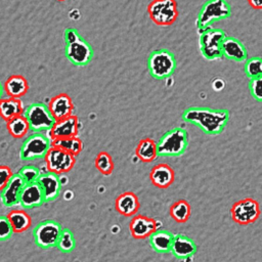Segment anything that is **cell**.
<instances>
[{
  "mask_svg": "<svg viewBox=\"0 0 262 262\" xmlns=\"http://www.w3.org/2000/svg\"><path fill=\"white\" fill-rule=\"evenodd\" d=\"M129 229L134 238L143 239L147 238L155 230H157L158 225L155 219L144 215L135 214L129 224Z\"/></svg>",
  "mask_w": 262,
  "mask_h": 262,
  "instance_id": "obj_16",
  "label": "cell"
},
{
  "mask_svg": "<svg viewBox=\"0 0 262 262\" xmlns=\"http://www.w3.org/2000/svg\"><path fill=\"white\" fill-rule=\"evenodd\" d=\"M230 212L233 221L241 225H247L255 222L261 214L259 203L252 198H246L237 201L232 205Z\"/></svg>",
  "mask_w": 262,
  "mask_h": 262,
  "instance_id": "obj_11",
  "label": "cell"
},
{
  "mask_svg": "<svg viewBox=\"0 0 262 262\" xmlns=\"http://www.w3.org/2000/svg\"><path fill=\"white\" fill-rule=\"evenodd\" d=\"M44 159L48 171L57 175L71 171L76 163L75 156L53 145L48 149Z\"/></svg>",
  "mask_w": 262,
  "mask_h": 262,
  "instance_id": "obj_10",
  "label": "cell"
},
{
  "mask_svg": "<svg viewBox=\"0 0 262 262\" xmlns=\"http://www.w3.org/2000/svg\"><path fill=\"white\" fill-rule=\"evenodd\" d=\"M11 176H12V171L10 170V168L8 166L1 165L0 166V189L7 184Z\"/></svg>",
  "mask_w": 262,
  "mask_h": 262,
  "instance_id": "obj_37",
  "label": "cell"
},
{
  "mask_svg": "<svg viewBox=\"0 0 262 262\" xmlns=\"http://www.w3.org/2000/svg\"><path fill=\"white\" fill-rule=\"evenodd\" d=\"M3 93H4V89H3V85L1 84V82H0V99L2 98V96H3Z\"/></svg>",
  "mask_w": 262,
  "mask_h": 262,
  "instance_id": "obj_41",
  "label": "cell"
},
{
  "mask_svg": "<svg viewBox=\"0 0 262 262\" xmlns=\"http://www.w3.org/2000/svg\"><path fill=\"white\" fill-rule=\"evenodd\" d=\"M225 86V83H224V80L221 79V78H215L212 82V87L216 90V91H220L224 88Z\"/></svg>",
  "mask_w": 262,
  "mask_h": 262,
  "instance_id": "obj_39",
  "label": "cell"
},
{
  "mask_svg": "<svg viewBox=\"0 0 262 262\" xmlns=\"http://www.w3.org/2000/svg\"><path fill=\"white\" fill-rule=\"evenodd\" d=\"M221 53L227 59L245 61L248 59V52L245 45L236 38L226 36L221 44Z\"/></svg>",
  "mask_w": 262,
  "mask_h": 262,
  "instance_id": "obj_19",
  "label": "cell"
},
{
  "mask_svg": "<svg viewBox=\"0 0 262 262\" xmlns=\"http://www.w3.org/2000/svg\"><path fill=\"white\" fill-rule=\"evenodd\" d=\"M57 1H60V2H61V1H66V0H57Z\"/></svg>",
  "mask_w": 262,
  "mask_h": 262,
  "instance_id": "obj_42",
  "label": "cell"
},
{
  "mask_svg": "<svg viewBox=\"0 0 262 262\" xmlns=\"http://www.w3.org/2000/svg\"><path fill=\"white\" fill-rule=\"evenodd\" d=\"M135 155L140 161L144 163L152 162L158 157L156 141L151 138L141 139L136 146Z\"/></svg>",
  "mask_w": 262,
  "mask_h": 262,
  "instance_id": "obj_26",
  "label": "cell"
},
{
  "mask_svg": "<svg viewBox=\"0 0 262 262\" xmlns=\"http://www.w3.org/2000/svg\"><path fill=\"white\" fill-rule=\"evenodd\" d=\"M190 214H191L190 205L184 200H179L170 207V215L176 222H179V223L186 222L189 219Z\"/></svg>",
  "mask_w": 262,
  "mask_h": 262,
  "instance_id": "obj_30",
  "label": "cell"
},
{
  "mask_svg": "<svg viewBox=\"0 0 262 262\" xmlns=\"http://www.w3.org/2000/svg\"><path fill=\"white\" fill-rule=\"evenodd\" d=\"M55 247H57L61 252H66V253H69L74 250L75 238L70 229L64 228L61 230Z\"/></svg>",
  "mask_w": 262,
  "mask_h": 262,
  "instance_id": "obj_32",
  "label": "cell"
},
{
  "mask_svg": "<svg viewBox=\"0 0 262 262\" xmlns=\"http://www.w3.org/2000/svg\"><path fill=\"white\" fill-rule=\"evenodd\" d=\"M227 110H216L210 107L193 106L182 113V119L190 124L196 125L208 135L221 133L229 121Z\"/></svg>",
  "mask_w": 262,
  "mask_h": 262,
  "instance_id": "obj_1",
  "label": "cell"
},
{
  "mask_svg": "<svg viewBox=\"0 0 262 262\" xmlns=\"http://www.w3.org/2000/svg\"><path fill=\"white\" fill-rule=\"evenodd\" d=\"M37 182L42 189L45 202H52L59 196L61 188L59 175L48 171L40 174Z\"/></svg>",
  "mask_w": 262,
  "mask_h": 262,
  "instance_id": "obj_15",
  "label": "cell"
},
{
  "mask_svg": "<svg viewBox=\"0 0 262 262\" xmlns=\"http://www.w3.org/2000/svg\"><path fill=\"white\" fill-rule=\"evenodd\" d=\"M116 210L123 216H134L140 207L138 198L131 191H126L120 194L115 201Z\"/></svg>",
  "mask_w": 262,
  "mask_h": 262,
  "instance_id": "obj_22",
  "label": "cell"
},
{
  "mask_svg": "<svg viewBox=\"0 0 262 262\" xmlns=\"http://www.w3.org/2000/svg\"><path fill=\"white\" fill-rule=\"evenodd\" d=\"M200 51L207 60H216L222 56L221 44L226 34L221 29L210 28L200 34Z\"/></svg>",
  "mask_w": 262,
  "mask_h": 262,
  "instance_id": "obj_8",
  "label": "cell"
},
{
  "mask_svg": "<svg viewBox=\"0 0 262 262\" xmlns=\"http://www.w3.org/2000/svg\"><path fill=\"white\" fill-rule=\"evenodd\" d=\"M80 37H81V35H80L79 32H78L76 29H74V28H68V29L64 31V34H63V38H64L66 44L73 43V42L77 41Z\"/></svg>",
  "mask_w": 262,
  "mask_h": 262,
  "instance_id": "obj_38",
  "label": "cell"
},
{
  "mask_svg": "<svg viewBox=\"0 0 262 262\" xmlns=\"http://www.w3.org/2000/svg\"><path fill=\"white\" fill-rule=\"evenodd\" d=\"M231 15V7L226 0H208L202 6L196 17V29L200 34L210 29L217 20L228 18Z\"/></svg>",
  "mask_w": 262,
  "mask_h": 262,
  "instance_id": "obj_2",
  "label": "cell"
},
{
  "mask_svg": "<svg viewBox=\"0 0 262 262\" xmlns=\"http://www.w3.org/2000/svg\"><path fill=\"white\" fill-rule=\"evenodd\" d=\"M79 128H80V122L78 117L75 115H71L67 118L56 120L52 128L47 132H48L49 138L53 140V139L77 136L79 132Z\"/></svg>",
  "mask_w": 262,
  "mask_h": 262,
  "instance_id": "obj_13",
  "label": "cell"
},
{
  "mask_svg": "<svg viewBox=\"0 0 262 262\" xmlns=\"http://www.w3.org/2000/svg\"><path fill=\"white\" fill-rule=\"evenodd\" d=\"M249 88H250V92H251L252 96L256 100L261 101L262 100V92H261V89H262V77L250 79Z\"/></svg>",
  "mask_w": 262,
  "mask_h": 262,
  "instance_id": "obj_36",
  "label": "cell"
},
{
  "mask_svg": "<svg viewBox=\"0 0 262 262\" xmlns=\"http://www.w3.org/2000/svg\"><path fill=\"white\" fill-rule=\"evenodd\" d=\"M248 3L253 7L254 9H261L262 8V1L261 0H248Z\"/></svg>",
  "mask_w": 262,
  "mask_h": 262,
  "instance_id": "obj_40",
  "label": "cell"
},
{
  "mask_svg": "<svg viewBox=\"0 0 262 262\" xmlns=\"http://www.w3.org/2000/svg\"><path fill=\"white\" fill-rule=\"evenodd\" d=\"M95 167L101 174L111 175L114 170V162L110 154L106 151L99 152L95 159Z\"/></svg>",
  "mask_w": 262,
  "mask_h": 262,
  "instance_id": "obj_31",
  "label": "cell"
},
{
  "mask_svg": "<svg viewBox=\"0 0 262 262\" xmlns=\"http://www.w3.org/2000/svg\"><path fill=\"white\" fill-rule=\"evenodd\" d=\"M6 127L10 135H12L15 138H21L25 135H27L30 131L29 123L27 119L24 117V115L13 117L6 121Z\"/></svg>",
  "mask_w": 262,
  "mask_h": 262,
  "instance_id": "obj_28",
  "label": "cell"
},
{
  "mask_svg": "<svg viewBox=\"0 0 262 262\" xmlns=\"http://www.w3.org/2000/svg\"><path fill=\"white\" fill-rule=\"evenodd\" d=\"M25 181L18 174H12L7 184L0 189V200L5 207H13L19 204L20 191Z\"/></svg>",
  "mask_w": 262,
  "mask_h": 262,
  "instance_id": "obj_14",
  "label": "cell"
},
{
  "mask_svg": "<svg viewBox=\"0 0 262 262\" xmlns=\"http://www.w3.org/2000/svg\"><path fill=\"white\" fill-rule=\"evenodd\" d=\"M24 110V103L19 98L2 97L0 99V116L5 121H8L13 117L23 115Z\"/></svg>",
  "mask_w": 262,
  "mask_h": 262,
  "instance_id": "obj_25",
  "label": "cell"
},
{
  "mask_svg": "<svg viewBox=\"0 0 262 262\" xmlns=\"http://www.w3.org/2000/svg\"><path fill=\"white\" fill-rule=\"evenodd\" d=\"M52 145L59 147L68 152H70L73 156H78L82 148H83V143L81 139L77 136L74 137H68V138H59V139H53L51 140Z\"/></svg>",
  "mask_w": 262,
  "mask_h": 262,
  "instance_id": "obj_29",
  "label": "cell"
},
{
  "mask_svg": "<svg viewBox=\"0 0 262 262\" xmlns=\"http://www.w3.org/2000/svg\"><path fill=\"white\" fill-rule=\"evenodd\" d=\"M61 230V225L55 220L49 219L38 223L33 230L36 245L43 249L55 247Z\"/></svg>",
  "mask_w": 262,
  "mask_h": 262,
  "instance_id": "obj_9",
  "label": "cell"
},
{
  "mask_svg": "<svg viewBox=\"0 0 262 262\" xmlns=\"http://www.w3.org/2000/svg\"><path fill=\"white\" fill-rule=\"evenodd\" d=\"M52 146L51 139L43 132H34L23 142L19 156L23 161H33L43 159L48 149Z\"/></svg>",
  "mask_w": 262,
  "mask_h": 262,
  "instance_id": "obj_7",
  "label": "cell"
},
{
  "mask_svg": "<svg viewBox=\"0 0 262 262\" xmlns=\"http://www.w3.org/2000/svg\"><path fill=\"white\" fill-rule=\"evenodd\" d=\"M3 89L8 97L20 98L28 92L29 84L24 76L12 75L5 81Z\"/></svg>",
  "mask_w": 262,
  "mask_h": 262,
  "instance_id": "obj_23",
  "label": "cell"
},
{
  "mask_svg": "<svg viewBox=\"0 0 262 262\" xmlns=\"http://www.w3.org/2000/svg\"><path fill=\"white\" fill-rule=\"evenodd\" d=\"M188 146V134L183 128L177 127L166 132L157 143L158 156L178 157Z\"/></svg>",
  "mask_w": 262,
  "mask_h": 262,
  "instance_id": "obj_3",
  "label": "cell"
},
{
  "mask_svg": "<svg viewBox=\"0 0 262 262\" xmlns=\"http://www.w3.org/2000/svg\"><path fill=\"white\" fill-rule=\"evenodd\" d=\"M246 76L250 79L262 77V60L259 56L251 57L246 60L245 64Z\"/></svg>",
  "mask_w": 262,
  "mask_h": 262,
  "instance_id": "obj_33",
  "label": "cell"
},
{
  "mask_svg": "<svg viewBox=\"0 0 262 262\" xmlns=\"http://www.w3.org/2000/svg\"><path fill=\"white\" fill-rule=\"evenodd\" d=\"M150 20L160 27L173 25L178 17L176 0H152L147 6Z\"/></svg>",
  "mask_w": 262,
  "mask_h": 262,
  "instance_id": "obj_6",
  "label": "cell"
},
{
  "mask_svg": "<svg viewBox=\"0 0 262 262\" xmlns=\"http://www.w3.org/2000/svg\"><path fill=\"white\" fill-rule=\"evenodd\" d=\"M17 174L23 178L25 183H33V182H37L41 172L36 166L25 165L20 168Z\"/></svg>",
  "mask_w": 262,
  "mask_h": 262,
  "instance_id": "obj_34",
  "label": "cell"
},
{
  "mask_svg": "<svg viewBox=\"0 0 262 262\" xmlns=\"http://www.w3.org/2000/svg\"><path fill=\"white\" fill-rule=\"evenodd\" d=\"M23 115L29 123L30 130L33 132H47L55 123V119L52 117L47 104L42 102L28 105Z\"/></svg>",
  "mask_w": 262,
  "mask_h": 262,
  "instance_id": "obj_5",
  "label": "cell"
},
{
  "mask_svg": "<svg viewBox=\"0 0 262 262\" xmlns=\"http://www.w3.org/2000/svg\"><path fill=\"white\" fill-rule=\"evenodd\" d=\"M196 249V245L190 237L183 234H174L170 252L178 259H186L194 255Z\"/></svg>",
  "mask_w": 262,
  "mask_h": 262,
  "instance_id": "obj_20",
  "label": "cell"
},
{
  "mask_svg": "<svg viewBox=\"0 0 262 262\" xmlns=\"http://www.w3.org/2000/svg\"><path fill=\"white\" fill-rule=\"evenodd\" d=\"M151 183L159 188L169 187L175 179L174 170L167 164H158L152 167L149 173Z\"/></svg>",
  "mask_w": 262,
  "mask_h": 262,
  "instance_id": "obj_21",
  "label": "cell"
},
{
  "mask_svg": "<svg viewBox=\"0 0 262 262\" xmlns=\"http://www.w3.org/2000/svg\"><path fill=\"white\" fill-rule=\"evenodd\" d=\"M44 195L38 182L26 183L20 191L19 205L25 209H33L44 204Z\"/></svg>",
  "mask_w": 262,
  "mask_h": 262,
  "instance_id": "obj_18",
  "label": "cell"
},
{
  "mask_svg": "<svg viewBox=\"0 0 262 262\" xmlns=\"http://www.w3.org/2000/svg\"><path fill=\"white\" fill-rule=\"evenodd\" d=\"M6 216L15 233L24 232L32 224L31 216L24 210H12Z\"/></svg>",
  "mask_w": 262,
  "mask_h": 262,
  "instance_id": "obj_27",
  "label": "cell"
},
{
  "mask_svg": "<svg viewBox=\"0 0 262 262\" xmlns=\"http://www.w3.org/2000/svg\"><path fill=\"white\" fill-rule=\"evenodd\" d=\"M93 55L94 52L91 45L82 37L73 43L66 44V56L75 66L83 67L88 64Z\"/></svg>",
  "mask_w": 262,
  "mask_h": 262,
  "instance_id": "obj_12",
  "label": "cell"
},
{
  "mask_svg": "<svg viewBox=\"0 0 262 262\" xmlns=\"http://www.w3.org/2000/svg\"><path fill=\"white\" fill-rule=\"evenodd\" d=\"M52 117L56 120H60L73 115L74 103L71 96L67 93H59L53 96L47 104Z\"/></svg>",
  "mask_w": 262,
  "mask_h": 262,
  "instance_id": "obj_17",
  "label": "cell"
},
{
  "mask_svg": "<svg viewBox=\"0 0 262 262\" xmlns=\"http://www.w3.org/2000/svg\"><path fill=\"white\" fill-rule=\"evenodd\" d=\"M174 234L168 230H155L149 236V245L158 253H168L171 250V245Z\"/></svg>",
  "mask_w": 262,
  "mask_h": 262,
  "instance_id": "obj_24",
  "label": "cell"
},
{
  "mask_svg": "<svg viewBox=\"0 0 262 262\" xmlns=\"http://www.w3.org/2000/svg\"><path fill=\"white\" fill-rule=\"evenodd\" d=\"M12 226L6 215H0V242L9 239L13 234Z\"/></svg>",
  "mask_w": 262,
  "mask_h": 262,
  "instance_id": "obj_35",
  "label": "cell"
},
{
  "mask_svg": "<svg viewBox=\"0 0 262 262\" xmlns=\"http://www.w3.org/2000/svg\"><path fill=\"white\" fill-rule=\"evenodd\" d=\"M176 69L174 54L167 49L152 51L147 58V70L150 76L158 80H164L172 76Z\"/></svg>",
  "mask_w": 262,
  "mask_h": 262,
  "instance_id": "obj_4",
  "label": "cell"
}]
</instances>
